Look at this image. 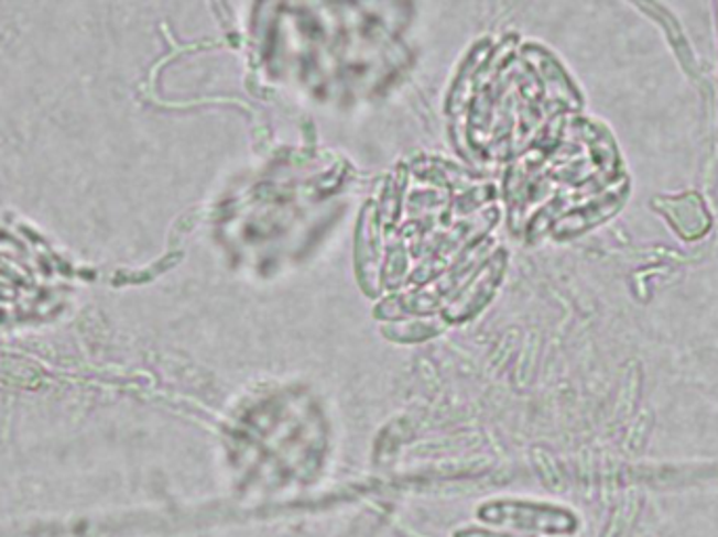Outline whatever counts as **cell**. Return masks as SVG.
Segmentation results:
<instances>
[{
    "mask_svg": "<svg viewBox=\"0 0 718 537\" xmlns=\"http://www.w3.org/2000/svg\"><path fill=\"white\" fill-rule=\"evenodd\" d=\"M641 508H643V500L641 493L632 492L627 493L622 497V502H618L616 511L609 516L606 523V529L601 531V537H632L634 529L639 525V516H641Z\"/></svg>",
    "mask_w": 718,
    "mask_h": 537,
    "instance_id": "7a4b0ae2",
    "label": "cell"
},
{
    "mask_svg": "<svg viewBox=\"0 0 718 537\" xmlns=\"http://www.w3.org/2000/svg\"><path fill=\"white\" fill-rule=\"evenodd\" d=\"M479 516L492 525L544 536H572L580 525L578 516L565 508L521 502H496V506H486Z\"/></svg>",
    "mask_w": 718,
    "mask_h": 537,
    "instance_id": "6da1fadb",
    "label": "cell"
},
{
    "mask_svg": "<svg viewBox=\"0 0 718 537\" xmlns=\"http://www.w3.org/2000/svg\"><path fill=\"white\" fill-rule=\"evenodd\" d=\"M456 537H511L502 536V534H492V531H486V529H463L458 531Z\"/></svg>",
    "mask_w": 718,
    "mask_h": 537,
    "instance_id": "3957f363",
    "label": "cell"
}]
</instances>
